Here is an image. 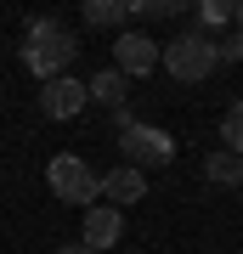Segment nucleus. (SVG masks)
Returning a JSON list of instances; mask_svg holds the SVG:
<instances>
[{
	"mask_svg": "<svg viewBox=\"0 0 243 254\" xmlns=\"http://www.w3.org/2000/svg\"><path fill=\"white\" fill-rule=\"evenodd\" d=\"M232 23H238V40H243V0H238V6H232Z\"/></svg>",
	"mask_w": 243,
	"mask_h": 254,
	"instance_id": "nucleus-15",
	"label": "nucleus"
},
{
	"mask_svg": "<svg viewBox=\"0 0 243 254\" xmlns=\"http://www.w3.org/2000/svg\"><path fill=\"white\" fill-rule=\"evenodd\" d=\"M198 23H232V6H221V0H209V6H198Z\"/></svg>",
	"mask_w": 243,
	"mask_h": 254,
	"instance_id": "nucleus-13",
	"label": "nucleus"
},
{
	"mask_svg": "<svg viewBox=\"0 0 243 254\" xmlns=\"http://www.w3.org/2000/svg\"><path fill=\"white\" fill-rule=\"evenodd\" d=\"M113 68L125 73V79L153 73V68H159V40H147L142 28H125V34L113 40Z\"/></svg>",
	"mask_w": 243,
	"mask_h": 254,
	"instance_id": "nucleus-5",
	"label": "nucleus"
},
{
	"mask_svg": "<svg viewBox=\"0 0 243 254\" xmlns=\"http://www.w3.org/2000/svg\"><path fill=\"white\" fill-rule=\"evenodd\" d=\"M221 136H226V153H232V158H243V102H232V108H226Z\"/></svg>",
	"mask_w": 243,
	"mask_h": 254,
	"instance_id": "nucleus-11",
	"label": "nucleus"
},
{
	"mask_svg": "<svg viewBox=\"0 0 243 254\" xmlns=\"http://www.w3.org/2000/svg\"><path fill=\"white\" fill-rule=\"evenodd\" d=\"M102 192H108L113 203H142V198H147V175L130 170V164H119V170L102 175Z\"/></svg>",
	"mask_w": 243,
	"mask_h": 254,
	"instance_id": "nucleus-8",
	"label": "nucleus"
},
{
	"mask_svg": "<svg viewBox=\"0 0 243 254\" xmlns=\"http://www.w3.org/2000/svg\"><path fill=\"white\" fill-rule=\"evenodd\" d=\"M215 40L204 34V28H181L175 40H159V68L170 73V79H181V85H198V79H209L215 73Z\"/></svg>",
	"mask_w": 243,
	"mask_h": 254,
	"instance_id": "nucleus-1",
	"label": "nucleus"
},
{
	"mask_svg": "<svg viewBox=\"0 0 243 254\" xmlns=\"http://www.w3.org/2000/svg\"><path fill=\"white\" fill-rule=\"evenodd\" d=\"M45 181H51V192H57L63 203H85V209H90V203L102 198V175L90 170L80 153H57L51 164H45Z\"/></svg>",
	"mask_w": 243,
	"mask_h": 254,
	"instance_id": "nucleus-3",
	"label": "nucleus"
},
{
	"mask_svg": "<svg viewBox=\"0 0 243 254\" xmlns=\"http://www.w3.org/2000/svg\"><path fill=\"white\" fill-rule=\"evenodd\" d=\"M215 57H226V63H243V40H238V34L215 40Z\"/></svg>",
	"mask_w": 243,
	"mask_h": 254,
	"instance_id": "nucleus-14",
	"label": "nucleus"
},
{
	"mask_svg": "<svg viewBox=\"0 0 243 254\" xmlns=\"http://www.w3.org/2000/svg\"><path fill=\"white\" fill-rule=\"evenodd\" d=\"M40 113H45V119H80V113H85V85L74 79V73H63V79H45V91H40Z\"/></svg>",
	"mask_w": 243,
	"mask_h": 254,
	"instance_id": "nucleus-6",
	"label": "nucleus"
},
{
	"mask_svg": "<svg viewBox=\"0 0 243 254\" xmlns=\"http://www.w3.org/2000/svg\"><path fill=\"white\" fill-rule=\"evenodd\" d=\"M204 175H209L215 187H238V158H232V153H209Z\"/></svg>",
	"mask_w": 243,
	"mask_h": 254,
	"instance_id": "nucleus-12",
	"label": "nucleus"
},
{
	"mask_svg": "<svg viewBox=\"0 0 243 254\" xmlns=\"http://www.w3.org/2000/svg\"><path fill=\"white\" fill-rule=\"evenodd\" d=\"M119 153H125L130 170H164V164L175 158V136H164L159 125H130V130H119Z\"/></svg>",
	"mask_w": 243,
	"mask_h": 254,
	"instance_id": "nucleus-4",
	"label": "nucleus"
},
{
	"mask_svg": "<svg viewBox=\"0 0 243 254\" xmlns=\"http://www.w3.org/2000/svg\"><path fill=\"white\" fill-rule=\"evenodd\" d=\"M119 232H125L119 209H108V203H90V215H85V237H80V243H85L90 254H102V249H113V243H119Z\"/></svg>",
	"mask_w": 243,
	"mask_h": 254,
	"instance_id": "nucleus-7",
	"label": "nucleus"
},
{
	"mask_svg": "<svg viewBox=\"0 0 243 254\" xmlns=\"http://www.w3.org/2000/svg\"><path fill=\"white\" fill-rule=\"evenodd\" d=\"M57 254H90L85 243H63V249H57Z\"/></svg>",
	"mask_w": 243,
	"mask_h": 254,
	"instance_id": "nucleus-16",
	"label": "nucleus"
},
{
	"mask_svg": "<svg viewBox=\"0 0 243 254\" xmlns=\"http://www.w3.org/2000/svg\"><path fill=\"white\" fill-rule=\"evenodd\" d=\"M85 23L90 28H119V23H130V6L125 0H85Z\"/></svg>",
	"mask_w": 243,
	"mask_h": 254,
	"instance_id": "nucleus-10",
	"label": "nucleus"
},
{
	"mask_svg": "<svg viewBox=\"0 0 243 254\" xmlns=\"http://www.w3.org/2000/svg\"><path fill=\"white\" fill-rule=\"evenodd\" d=\"M238 192H243V158H238Z\"/></svg>",
	"mask_w": 243,
	"mask_h": 254,
	"instance_id": "nucleus-17",
	"label": "nucleus"
},
{
	"mask_svg": "<svg viewBox=\"0 0 243 254\" xmlns=\"http://www.w3.org/2000/svg\"><path fill=\"white\" fill-rule=\"evenodd\" d=\"M125 91H130V79L119 68H102V73H90V85H85V102H102V108H125Z\"/></svg>",
	"mask_w": 243,
	"mask_h": 254,
	"instance_id": "nucleus-9",
	"label": "nucleus"
},
{
	"mask_svg": "<svg viewBox=\"0 0 243 254\" xmlns=\"http://www.w3.org/2000/svg\"><path fill=\"white\" fill-rule=\"evenodd\" d=\"M80 57V40L68 34L57 17H34L28 23V46H23V63L40 73V79H63L68 63Z\"/></svg>",
	"mask_w": 243,
	"mask_h": 254,
	"instance_id": "nucleus-2",
	"label": "nucleus"
}]
</instances>
